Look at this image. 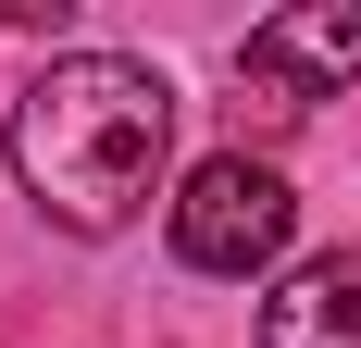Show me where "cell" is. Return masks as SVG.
Instances as JSON below:
<instances>
[{
    "mask_svg": "<svg viewBox=\"0 0 361 348\" xmlns=\"http://www.w3.org/2000/svg\"><path fill=\"white\" fill-rule=\"evenodd\" d=\"M162 149H175V87L125 50H63L13 100V174L63 237L137 224V199L162 187Z\"/></svg>",
    "mask_w": 361,
    "mask_h": 348,
    "instance_id": "1",
    "label": "cell"
},
{
    "mask_svg": "<svg viewBox=\"0 0 361 348\" xmlns=\"http://www.w3.org/2000/svg\"><path fill=\"white\" fill-rule=\"evenodd\" d=\"M299 199H287V174L250 162V149H212V162L175 187V261L187 274H262L274 249H287Z\"/></svg>",
    "mask_w": 361,
    "mask_h": 348,
    "instance_id": "2",
    "label": "cell"
},
{
    "mask_svg": "<svg viewBox=\"0 0 361 348\" xmlns=\"http://www.w3.org/2000/svg\"><path fill=\"white\" fill-rule=\"evenodd\" d=\"M361 75V0H299V13H262L250 50H237V125H299V112Z\"/></svg>",
    "mask_w": 361,
    "mask_h": 348,
    "instance_id": "3",
    "label": "cell"
},
{
    "mask_svg": "<svg viewBox=\"0 0 361 348\" xmlns=\"http://www.w3.org/2000/svg\"><path fill=\"white\" fill-rule=\"evenodd\" d=\"M250 348H361V249L299 261V274L262 299V336Z\"/></svg>",
    "mask_w": 361,
    "mask_h": 348,
    "instance_id": "4",
    "label": "cell"
}]
</instances>
